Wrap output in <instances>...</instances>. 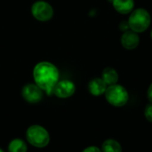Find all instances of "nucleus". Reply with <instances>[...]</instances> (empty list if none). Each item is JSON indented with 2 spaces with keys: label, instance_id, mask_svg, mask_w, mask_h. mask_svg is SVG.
<instances>
[{
  "label": "nucleus",
  "instance_id": "2",
  "mask_svg": "<svg viewBox=\"0 0 152 152\" xmlns=\"http://www.w3.org/2000/svg\"><path fill=\"white\" fill-rule=\"evenodd\" d=\"M128 18V24L131 30L136 33H142L149 28L151 17L150 12L144 8H137L130 12Z\"/></svg>",
  "mask_w": 152,
  "mask_h": 152
},
{
  "label": "nucleus",
  "instance_id": "7",
  "mask_svg": "<svg viewBox=\"0 0 152 152\" xmlns=\"http://www.w3.org/2000/svg\"><path fill=\"white\" fill-rule=\"evenodd\" d=\"M76 86L73 82L69 80H61L56 84L53 88L54 94L59 98H69L74 94Z\"/></svg>",
  "mask_w": 152,
  "mask_h": 152
},
{
  "label": "nucleus",
  "instance_id": "11",
  "mask_svg": "<svg viewBox=\"0 0 152 152\" xmlns=\"http://www.w3.org/2000/svg\"><path fill=\"white\" fill-rule=\"evenodd\" d=\"M102 79L105 82L107 86L115 85L118 80V74L115 69L111 67H107L102 70Z\"/></svg>",
  "mask_w": 152,
  "mask_h": 152
},
{
  "label": "nucleus",
  "instance_id": "19",
  "mask_svg": "<svg viewBox=\"0 0 152 152\" xmlns=\"http://www.w3.org/2000/svg\"><path fill=\"white\" fill-rule=\"evenodd\" d=\"M0 152H4V151H3V150H1V149H0Z\"/></svg>",
  "mask_w": 152,
  "mask_h": 152
},
{
  "label": "nucleus",
  "instance_id": "3",
  "mask_svg": "<svg viewBox=\"0 0 152 152\" xmlns=\"http://www.w3.org/2000/svg\"><path fill=\"white\" fill-rule=\"evenodd\" d=\"M105 97L108 102L115 107H122L126 105L129 99L126 89L118 84L107 86Z\"/></svg>",
  "mask_w": 152,
  "mask_h": 152
},
{
  "label": "nucleus",
  "instance_id": "16",
  "mask_svg": "<svg viewBox=\"0 0 152 152\" xmlns=\"http://www.w3.org/2000/svg\"><path fill=\"white\" fill-rule=\"evenodd\" d=\"M82 152H102V151L99 148L95 147V146H91V147H88V148L85 149Z\"/></svg>",
  "mask_w": 152,
  "mask_h": 152
},
{
  "label": "nucleus",
  "instance_id": "13",
  "mask_svg": "<svg viewBox=\"0 0 152 152\" xmlns=\"http://www.w3.org/2000/svg\"><path fill=\"white\" fill-rule=\"evenodd\" d=\"M9 152H27V145L21 139H14L12 140L9 146Z\"/></svg>",
  "mask_w": 152,
  "mask_h": 152
},
{
  "label": "nucleus",
  "instance_id": "6",
  "mask_svg": "<svg viewBox=\"0 0 152 152\" xmlns=\"http://www.w3.org/2000/svg\"><path fill=\"white\" fill-rule=\"evenodd\" d=\"M43 90L37 85L28 84L26 85L21 90V95L25 101L29 103L39 102L43 98Z\"/></svg>",
  "mask_w": 152,
  "mask_h": 152
},
{
  "label": "nucleus",
  "instance_id": "12",
  "mask_svg": "<svg viewBox=\"0 0 152 152\" xmlns=\"http://www.w3.org/2000/svg\"><path fill=\"white\" fill-rule=\"evenodd\" d=\"M102 152H122V148L118 142L109 139L102 143Z\"/></svg>",
  "mask_w": 152,
  "mask_h": 152
},
{
  "label": "nucleus",
  "instance_id": "4",
  "mask_svg": "<svg viewBox=\"0 0 152 152\" xmlns=\"http://www.w3.org/2000/svg\"><path fill=\"white\" fill-rule=\"evenodd\" d=\"M27 141L34 147L44 148L47 146L50 142L48 132L42 126L34 125L28 127L26 133Z\"/></svg>",
  "mask_w": 152,
  "mask_h": 152
},
{
  "label": "nucleus",
  "instance_id": "9",
  "mask_svg": "<svg viewBox=\"0 0 152 152\" xmlns=\"http://www.w3.org/2000/svg\"><path fill=\"white\" fill-rule=\"evenodd\" d=\"M106 89L107 85L102 78L99 77L92 79L88 84V90L94 96H99L105 94Z\"/></svg>",
  "mask_w": 152,
  "mask_h": 152
},
{
  "label": "nucleus",
  "instance_id": "5",
  "mask_svg": "<svg viewBox=\"0 0 152 152\" xmlns=\"http://www.w3.org/2000/svg\"><path fill=\"white\" fill-rule=\"evenodd\" d=\"M31 13L39 21H47L53 15V10L50 4L45 1H37L32 4Z\"/></svg>",
  "mask_w": 152,
  "mask_h": 152
},
{
  "label": "nucleus",
  "instance_id": "17",
  "mask_svg": "<svg viewBox=\"0 0 152 152\" xmlns=\"http://www.w3.org/2000/svg\"><path fill=\"white\" fill-rule=\"evenodd\" d=\"M147 96H148V99L149 101L152 103V83L151 85L150 86L149 89H148V93H147Z\"/></svg>",
  "mask_w": 152,
  "mask_h": 152
},
{
  "label": "nucleus",
  "instance_id": "15",
  "mask_svg": "<svg viewBox=\"0 0 152 152\" xmlns=\"http://www.w3.org/2000/svg\"><path fill=\"white\" fill-rule=\"evenodd\" d=\"M119 28H120V29L122 30V31H127V30H129V24H128V21H122L121 23H120V25H119Z\"/></svg>",
  "mask_w": 152,
  "mask_h": 152
},
{
  "label": "nucleus",
  "instance_id": "14",
  "mask_svg": "<svg viewBox=\"0 0 152 152\" xmlns=\"http://www.w3.org/2000/svg\"><path fill=\"white\" fill-rule=\"evenodd\" d=\"M144 115H145L146 119L152 123V103L147 105V107L145 108Z\"/></svg>",
  "mask_w": 152,
  "mask_h": 152
},
{
  "label": "nucleus",
  "instance_id": "18",
  "mask_svg": "<svg viewBox=\"0 0 152 152\" xmlns=\"http://www.w3.org/2000/svg\"><path fill=\"white\" fill-rule=\"evenodd\" d=\"M151 39H152V29H151Z\"/></svg>",
  "mask_w": 152,
  "mask_h": 152
},
{
  "label": "nucleus",
  "instance_id": "10",
  "mask_svg": "<svg viewBox=\"0 0 152 152\" xmlns=\"http://www.w3.org/2000/svg\"><path fill=\"white\" fill-rule=\"evenodd\" d=\"M113 7L121 14L130 13L134 7V0H112Z\"/></svg>",
  "mask_w": 152,
  "mask_h": 152
},
{
  "label": "nucleus",
  "instance_id": "1",
  "mask_svg": "<svg viewBox=\"0 0 152 152\" xmlns=\"http://www.w3.org/2000/svg\"><path fill=\"white\" fill-rule=\"evenodd\" d=\"M33 78L38 87L50 94L53 92V88L58 83L59 71L53 63L41 61L33 69Z\"/></svg>",
  "mask_w": 152,
  "mask_h": 152
},
{
  "label": "nucleus",
  "instance_id": "8",
  "mask_svg": "<svg viewBox=\"0 0 152 152\" xmlns=\"http://www.w3.org/2000/svg\"><path fill=\"white\" fill-rule=\"evenodd\" d=\"M140 43V37L138 33L129 29L125 31L121 37V45L126 50H134L135 49Z\"/></svg>",
  "mask_w": 152,
  "mask_h": 152
}]
</instances>
